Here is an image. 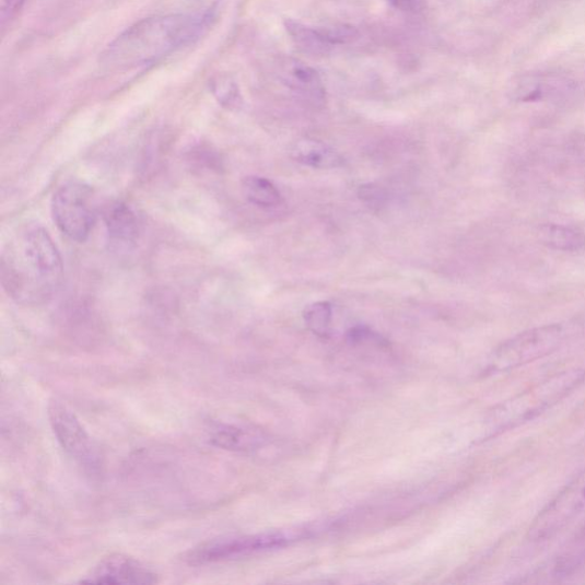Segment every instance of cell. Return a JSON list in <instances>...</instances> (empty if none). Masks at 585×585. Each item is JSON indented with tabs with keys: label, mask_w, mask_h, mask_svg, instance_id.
I'll return each instance as SVG.
<instances>
[{
	"label": "cell",
	"mask_w": 585,
	"mask_h": 585,
	"mask_svg": "<svg viewBox=\"0 0 585 585\" xmlns=\"http://www.w3.org/2000/svg\"><path fill=\"white\" fill-rule=\"evenodd\" d=\"M387 2L396 10L402 12L416 11L419 7V0H387Z\"/></svg>",
	"instance_id": "44dd1931"
},
{
	"label": "cell",
	"mask_w": 585,
	"mask_h": 585,
	"mask_svg": "<svg viewBox=\"0 0 585 585\" xmlns=\"http://www.w3.org/2000/svg\"><path fill=\"white\" fill-rule=\"evenodd\" d=\"M303 319L314 335L327 339L334 319L332 304L327 301H318L307 305L303 311Z\"/></svg>",
	"instance_id": "ac0fdd59"
},
{
	"label": "cell",
	"mask_w": 585,
	"mask_h": 585,
	"mask_svg": "<svg viewBox=\"0 0 585 585\" xmlns=\"http://www.w3.org/2000/svg\"><path fill=\"white\" fill-rule=\"evenodd\" d=\"M279 79L293 93L315 108L326 104V90L319 73L303 61L284 58L279 62Z\"/></svg>",
	"instance_id": "30bf717a"
},
{
	"label": "cell",
	"mask_w": 585,
	"mask_h": 585,
	"mask_svg": "<svg viewBox=\"0 0 585 585\" xmlns=\"http://www.w3.org/2000/svg\"><path fill=\"white\" fill-rule=\"evenodd\" d=\"M243 194L253 206L272 209L281 206L283 196L281 191L266 177L250 175L242 183Z\"/></svg>",
	"instance_id": "2e32d148"
},
{
	"label": "cell",
	"mask_w": 585,
	"mask_h": 585,
	"mask_svg": "<svg viewBox=\"0 0 585 585\" xmlns=\"http://www.w3.org/2000/svg\"><path fill=\"white\" fill-rule=\"evenodd\" d=\"M585 511V468L534 518L528 528L533 542L549 540Z\"/></svg>",
	"instance_id": "8992f818"
},
{
	"label": "cell",
	"mask_w": 585,
	"mask_h": 585,
	"mask_svg": "<svg viewBox=\"0 0 585 585\" xmlns=\"http://www.w3.org/2000/svg\"><path fill=\"white\" fill-rule=\"evenodd\" d=\"M562 325L534 327L503 342L493 352L490 368L505 372L523 367L547 358L564 342Z\"/></svg>",
	"instance_id": "277c9868"
},
{
	"label": "cell",
	"mask_w": 585,
	"mask_h": 585,
	"mask_svg": "<svg viewBox=\"0 0 585 585\" xmlns=\"http://www.w3.org/2000/svg\"><path fill=\"white\" fill-rule=\"evenodd\" d=\"M284 25L295 46L305 55L321 57L328 55L332 48L324 40L317 28L308 27L293 19H286Z\"/></svg>",
	"instance_id": "5bb4252c"
},
{
	"label": "cell",
	"mask_w": 585,
	"mask_h": 585,
	"mask_svg": "<svg viewBox=\"0 0 585 585\" xmlns=\"http://www.w3.org/2000/svg\"><path fill=\"white\" fill-rule=\"evenodd\" d=\"M290 156L296 163L315 169H334L344 165V159L335 148L311 138L294 142Z\"/></svg>",
	"instance_id": "8fae6325"
},
{
	"label": "cell",
	"mask_w": 585,
	"mask_h": 585,
	"mask_svg": "<svg viewBox=\"0 0 585 585\" xmlns=\"http://www.w3.org/2000/svg\"><path fill=\"white\" fill-rule=\"evenodd\" d=\"M211 13H180L143 19L121 33L105 50L102 62L113 69H136L194 44L210 27Z\"/></svg>",
	"instance_id": "7a4b0ae2"
},
{
	"label": "cell",
	"mask_w": 585,
	"mask_h": 585,
	"mask_svg": "<svg viewBox=\"0 0 585 585\" xmlns=\"http://www.w3.org/2000/svg\"><path fill=\"white\" fill-rule=\"evenodd\" d=\"M212 443L224 449L250 451L262 444L264 438L253 432L237 425H218L213 432Z\"/></svg>",
	"instance_id": "9a60e30c"
},
{
	"label": "cell",
	"mask_w": 585,
	"mask_h": 585,
	"mask_svg": "<svg viewBox=\"0 0 585 585\" xmlns=\"http://www.w3.org/2000/svg\"><path fill=\"white\" fill-rule=\"evenodd\" d=\"M52 215L66 236L75 242H85L96 218L90 187L79 183L61 187L52 199Z\"/></svg>",
	"instance_id": "52a82bcc"
},
{
	"label": "cell",
	"mask_w": 585,
	"mask_h": 585,
	"mask_svg": "<svg viewBox=\"0 0 585 585\" xmlns=\"http://www.w3.org/2000/svg\"><path fill=\"white\" fill-rule=\"evenodd\" d=\"M584 376V372L576 370L558 373L502 403L492 418L494 431L512 429L536 418L566 397L582 383Z\"/></svg>",
	"instance_id": "3957f363"
},
{
	"label": "cell",
	"mask_w": 585,
	"mask_h": 585,
	"mask_svg": "<svg viewBox=\"0 0 585 585\" xmlns=\"http://www.w3.org/2000/svg\"><path fill=\"white\" fill-rule=\"evenodd\" d=\"M360 197L370 208L384 207L387 200L385 190L373 185L363 186L360 189Z\"/></svg>",
	"instance_id": "ffe728a7"
},
{
	"label": "cell",
	"mask_w": 585,
	"mask_h": 585,
	"mask_svg": "<svg viewBox=\"0 0 585 585\" xmlns=\"http://www.w3.org/2000/svg\"><path fill=\"white\" fill-rule=\"evenodd\" d=\"M47 417L58 443L71 459L85 471L97 472L102 466L100 449L69 407L56 398L50 399Z\"/></svg>",
	"instance_id": "5b68a950"
},
{
	"label": "cell",
	"mask_w": 585,
	"mask_h": 585,
	"mask_svg": "<svg viewBox=\"0 0 585 585\" xmlns=\"http://www.w3.org/2000/svg\"><path fill=\"white\" fill-rule=\"evenodd\" d=\"M0 269L5 292L25 307L52 299L63 279L60 251L45 229L36 224L21 227L11 238Z\"/></svg>",
	"instance_id": "6da1fadb"
},
{
	"label": "cell",
	"mask_w": 585,
	"mask_h": 585,
	"mask_svg": "<svg viewBox=\"0 0 585 585\" xmlns=\"http://www.w3.org/2000/svg\"><path fill=\"white\" fill-rule=\"evenodd\" d=\"M284 541L282 534L214 539L203 542L187 552L185 561L191 566L214 565L281 547Z\"/></svg>",
	"instance_id": "ba28073f"
},
{
	"label": "cell",
	"mask_w": 585,
	"mask_h": 585,
	"mask_svg": "<svg viewBox=\"0 0 585 585\" xmlns=\"http://www.w3.org/2000/svg\"><path fill=\"white\" fill-rule=\"evenodd\" d=\"M108 234L112 239L119 243H132L138 234V222L133 212L124 206L116 203L105 217Z\"/></svg>",
	"instance_id": "e0dca14e"
},
{
	"label": "cell",
	"mask_w": 585,
	"mask_h": 585,
	"mask_svg": "<svg viewBox=\"0 0 585 585\" xmlns=\"http://www.w3.org/2000/svg\"><path fill=\"white\" fill-rule=\"evenodd\" d=\"M539 238L543 245L554 250L578 251L585 248V234L578 229L564 224L541 225Z\"/></svg>",
	"instance_id": "4fadbf2b"
},
{
	"label": "cell",
	"mask_w": 585,
	"mask_h": 585,
	"mask_svg": "<svg viewBox=\"0 0 585 585\" xmlns=\"http://www.w3.org/2000/svg\"><path fill=\"white\" fill-rule=\"evenodd\" d=\"M568 81L547 74L520 75L512 83V97L522 102L539 101L563 90Z\"/></svg>",
	"instance_id": "7c38bea8"
},
{
	"label": "cell",
	"mask_w": 585,
	"mask_h": 585,
	"mask_svg": "<svg viewBox=\"0 0 585 585\" xmlns=\"http://www.w3.org/2000/svg\"><path fill=\"white\" fill-rule=\"evenodd\" d=\"M92 584H155L159 574L124 553H112L101 561L80 581Z\"/></svg>",
	"instance_id": "9c48e42d"
},
{
	"label": "cell",
	"mask_w": 585,
	"mask_h": 585,
	"mask_svg": "<svg viewBox=\"0 0 585 585\" xmlns=\"http://www.w3.org/2000/svg\"><path fill=\"white\" fill-rule=\"evenodd\" d=\"M317 31L324 40L332 47L350 44L360 37L359 30L346 23L328 25V27L317 28Z\"/></svg>",
	"instance_id": "d6986e66"
}]
</instances>
